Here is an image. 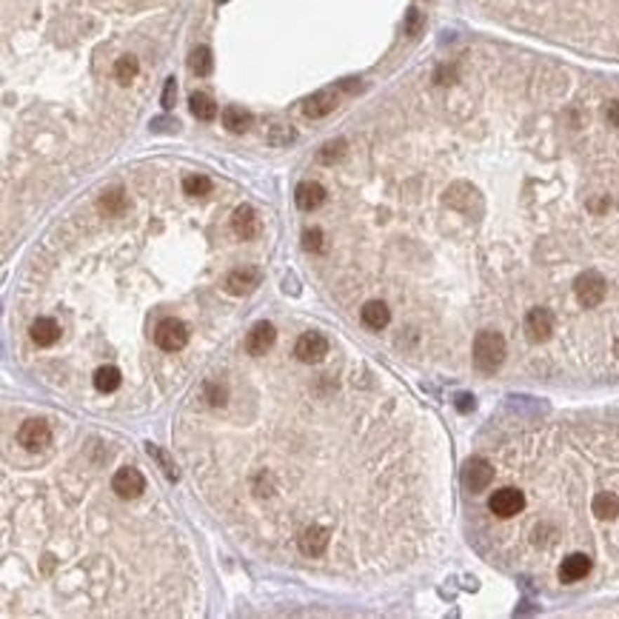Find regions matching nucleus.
<instances>
[{
  "label": "nucleus",
  "instance_id": "cd10ccee",
  "mask_svg": "<svg viewBox=\"0 0 619 619\" xmlns=\"http://www.w3.org/2000/svg\"><path fill=\"white\" fill-rule=\"evenodd\" d=\"M345 157V140H328L323 149H320V163L331 166V163H340Z\"/></svg>",
  "mask_w": 619,
  "mask_h": 619
},
{
  "label": "nucleus",
  "instance_id": "c9c22d12",
  "mask_svg": "<svg viewBox=\"0 0 619 619\" xmlns=\"http://www.w3.org/2000/svg\"><path fill=\"white\" fill-rule=\"evenodd\" d=\"M437 83H454V69H446V66H442V69L437 72Z\"/></svg>",
  "mask_w": 619,
  "mask_h": 619
},
{
  "label": "nucleus",
  "instance_id": "f03ea898",
  "mask_svg": "<svg viewBox=\"0 0 619 619\" xmlns=\"http://www.w3.org/2000/svg\"><path fill=\"white\" fill-rule=\"evenodd\" d=\"M573 294H577V302L583 308H597V305H602V300L608 294V283L599 272H583L573 280Z\"/></svg>",
  "mask_w": 619,
  "mask_h": 619
},
{
  "label": "nucleus",
  "instance_id": "4be33fe9",
  "mask_svg": "<svg viewBox=\"0 0 619 619\" xmlns=\"http://www.w3.org/2000/svg\"><path fill=\"white\" fill-rule=\"evenodd\" d=\"M591 511L599 517V519H613L619 514V497L613 491H599L591 502Z\"/></svg>",
  "mask_w": 619,
  "mask_h": 619
},
{
  "label": "nucleus",
  "instance_id": "c85d7f7f",
  "mask_svg": "<svg viewBox=\"0 0 619 619\" xmlns=\"http://www.w3.org/2000/svg\"><path fill=\"white\" fill-rule=\"evenodd\" d=\"M291 140H294V128H291V126L274 123V126L269 128V143H272V146H288Z\"/></svg>",
  "mask_w": 619,
  "mask_h": 619
},
{
  "label": "nucleus",
  "instance_id": "6ab92c4d",
  "mask_svg": "<svg viewBox=\"0 0 619 619\" xmlns=\"http://www.w3.org/2000/svg\"><path fill=\"white\" fill-rule=\"evenodd\" d=\"M360 317H363V323H366L368 328L380 331V328H385V326H388V320H391V312H388V305H385V302H380V300H371V302H366V305H363Z\"/></svg>",
  "mask_w": 619,
  "mask_h": 619
},
{
  "label": "nucleus",
  "instance_id": "a211bd4d",
  "mask_svg": "<svg viewBox=\"0 0 619 619\" xmlns=\"http://www.w3.org/2000/svg\"><path fill=\"white\" fill-rule=\"evenodd\" d=\"M446 203H448L451 208H457V211H468V214H471V208L479 206V197H477V192H474L468 183H457V186L448 189Z\"/></svg>",
  "mask_w": 619,
  "mask_h": 619
},
{
  "label": "nucleus",
  "instance_id": "7ed1b4c3",
  "mask_svg": "<svg viewBox=\"0 0 619 619\" xmlns=\"http://www.w3.org/2000/svg\"><path fill=\"white\" fill-rule=\"evenodd\" d=\"M154 342L163 351H180L189 342V326L177 317H166L157 328H154Z\"/></svg>",
  "mask_w": 619,
  "mask_h": 619
},
{
  "label": "nucleus",
  "instance_id": "393cba45",
  "mask_svg": "<svg viewBox=\"0 0 619 619\" xmlns=\"http://www.w3.org/2000/svg\"><path fill=\"white\" fill-rule=\"evenodd\" d=\"M138 72H140V63H138L135 55H123V58H117V63H114V80H117L120 86H128L131 80L138 77Z\"/></svg>",
  "mask_w": 619,
  "mask_h": 619
},
{
  "label": "nucleus",
  "instance_id": "ddd939ff",
  "mask_svg": "<svg viewBox=\"0 0 619 619\" xmlns=\"http://www.w3.org/2000/svg\"><path fill=\"white\" fill-rule=\"evenodd\" d=\"M328 540L331 537H328V531L323 525H312V528H305L300 534V551L305 557H320V554H326Z\"/></svg>",
  "mask_w": 619,
  "mask_h": 619
},
{
  "label": "nucleus",
  "instance_id": "7c9ffc66",
  "mask_svg": "<svg viewBox=\"0 0 619 619\" xmlns=\"http://www.w3.org/2000/svg\"><path fill=\"white\" fill-rule=\"evenodd\" d=\"M422 26H425L422 12H420V9H408V15H406V32H408L411 37H417V34L422 32Z\"/></svg>",
  "mask_w": 619,
  "mask_h": 619
},
{
  "label": "nucleus",
  "instance_id": "f704fd0d",
  "mask_svg": "<svg viewBox=\"0 0 619 619\" xmlns=\"http://www.w3.org/2000/svg\"><path fill=\"white\" fill-rule=\"evenodd\" d=\"M605 117H608V123H611V126H616V128H619V100H611V103H608Z\"/></svg>",
  "mask_w": 619,
  "mask_h": 619
},
{
  "label": "nucleus",
  "instance_id": "58836bf2",
  "mask_svg": "<svg viewBox=\"0 0 619 619\" xmlns=\"http://www.w3.org/2000/svg\"><path fill=\"white\" fill-rule=\"evenodd\" d=\"M613 354H616V357H619V337H616V342H613Z\"/></svg>",
  "mask_w": 619,
  "mask_h": 619
},
{
  "label": "nucleus",
  "instance_id": "5701e85b",
  "mask_svg": "<svg viewBox=\"0 0 619 619\" xmlns=\"http://www.w3.org/2000/svg\"><path fill=\"white\" fill-rule=\"evenodd\" d=\"M189 109H192V114H194L197 120H206V123L217 117V103H214L206 92H194L192 100H189Z\"/></svg>",
  "mask_w": 619,
  "mask_h": 619
},
{
  "label": "nucleus",
  "instance_id": "c756f323",
  "mask_svg": "<svg viewBox=\"0 0 619 619\" xmlns=\"http://www.w3.org/2000/svg\"><path fill=\"white\" fill-rule=\"evenodd\" d=\"M302 246H305V251H312V254H320V251L326 248L323 232H320V229H305V234H302Z\"/></svg>",
  "mask_w": 619,
  "mask_h": 619
},
{
  "label": "nucleus",
  "instance_id": "473e14b6",
  "mask_svg": "<svg viewBox=\"0 0 619 619\" xmlns=\"http://www.w3.org/2000/svg\"><path fill=\"white\" fill-rule=\"evenodd\" d=\"M174 100H177V83H174V77H168L166 86H163V98H160V103H163V109L168 112V109H174Z\"/></svg>",
  "mask_w": 619,
  "mask_h": 619
},
{
  "label": "nucleus",
  "instance_id": "20e7f679",
  "mask_svg": "<svg viewBox=\"0 0 619 619\" xmlns=\"http://www.w3.org/2000/svg\"><path fill=\"white\" fill-rule=\"evenodd\" d=\"M522 508H525V494L517 488H500L488 500V511L500 519H511V517L522 514Z\"/></svg>",
  "mask_w": 619,
  "mask_h": 619
},
{
  "label": "nucleus",
  "instance_id": "412c9836",
  "mask_svg": "<svg viewBox=\"0 0 619 619\" xmlns=\"http://www.w3.org/2000/svg\"><path fill=\"white\" fill-rule=\"evenodd\" d=\"M223 126L232 131V135H243V131L251 128V114L246 109H240V106H229L223 112Z\"/></svg>",
  "mask_w": 619,
  "mask_h": 619
},
{
  "label": "nucleus",
  "instance_id": "dca6fc26",
  "mask_svg": "<svg viewBox=\"0 0 619 619\" xmlns=\"http://www.w3.org/2000/svg\"><path fill=\"white\" fill-rule=\"evenodd\" d=\"M29 337H32L34 345L49 348V345H55V342L60 340V326H58V320H52V317H37V320L32 323Z\"/></svg>",
  "mask_w": 619,
  "mask_h": 619
},
{
  "label": "nucleus",
  "instance_id": "e433bc0d",
  "mask_svg": "<svg viewBox=\"0 0 619 619\" xmlns=\"http://www.w3.org/2000/svg\"><path fill=\"white\" fill-rule=\"evenodd\" d=\"M457 406H460V411H471V408H474V397H468V394H462Z\"/></svg>",
  "mask_w": 619,
  "mask_h": 619
},
{
  "label": "nucleus",
  "instance_id": "f257e3e1",
  "mask_svg": "<svg viewBox=\"0 0 619 619\" xmlns=\"http://www.w3.org/2000/svg\"><path fill=\"white\" fill-rule=\"evenodd\" d=\"M505 360V337L500 331H479L474 337V366L485 374H494Z\"/></svg>",
  "mask_w": 619,
  "mask_h": 619
},
{
  "label": "nucleus",
  "instance_id": "4468645a",
  "mask_svg": "<svg viewBox=\"0 0 619 619\" xmlns=\"http://www.w3.org/2000/svg\"><path fill=\"white\" fill-rule=\"evenodd\" d=\"M260 272L257 269H234V272H229V277H226V291L229 294H251L257 286H260Z\"/></svg>",
  "mask_w": 619,
  "mask_h": 619
},
{
  "label": "nucleus",
  "instance_id": "a878e982",
  "mask_svg": "<svg viewBox=\"0 0 619 619\" xmlns=\"http://www.w3.org/2000/svg\"><path fill=\"white\" fill-rule=\"evenodd\" d=\"M189 66H192V72H194V74H200V77H208V74H211V69H214V58H211V49H208V46H197V49L192 52V60H189Z\"/></svg>",
  "mask_w": 619,
  "mask_h": 619
},
{
  "label": "nucleus",
  "instance_id": "b1692460",
  "mask_svg": "<svg viewBox=\"0 0 619 619\" xmlns=\"http://www.w3.org/2000/svg\"><path fill=\"white\" fill-rule=\"evenodd\" d=\"M120 382H123V377H120V371H117L114 366H100V368L95 371V388H98L100 394L117 391Z\"/></svg>",
  "mask_w": 619,
  "mask_h": 619
},
{
  "label": "nucleus",
  "instance_id": "0eeeda50",
  "mask_svg": "<svg viewBox=\"0 0 619 619\" xmlns=\"http://www.w3.org/2000/svg\"><path fill=\"white\" fill-rule=\"evenodd\" d=\"M462 482H465V488L474 491V494L485 491L494 482V465L488 460H482V457H474L462 471Z\"/></svg>",
  "mask_w": 619,
  "mask_h": 619
},
{
  "label": "nucleus",
  "instance_id": "423d86ee",
  "mask_svg": "<svg viewBox=\"0 0 619 619\" xmlns=\"http://www.w3.org/2000/svg\"><path fill=\"white\" fill-rule=\"evenodd\" d=\"M18 442H20L26 451L46 448L49 442H52V428H49V422H43V420H29V422H23L20 431H18Z\"/></svg>",
  "mask_w": 619,
  "mask_h": 619
},
{
  "label": "nucleus",
  "instance_id": "72a5a7b5",
  "mask_svg": "<svg viewBox=\"0 0 619 619\" xmlns=\"http://www.w3.org/2000/svg\"><path fill=\"white\" fill-rule=\"evenodd\" d=\"M208 403L211 406H223L226 403V388H217L214 382H208Z\"/></svg>",
  "mask_w": 619,
  "mask_h": 619
},
{
  "label": "nucleus",
  "instance_id": "2eb2a0df",
  "mask_svg": "<svg viewBox=\"0 0 619 619\" xmlns=\"http://www.w3.org/2000/svg\"><path fill=\"white\" fill-rule=\"evenodd\" d=\"M294 200H297L300 211H314V208H320L326 203V189L320 183H314V180H305V183L297 186Z\"/></svg>",
  "mask_w": 619,
  "mask_h": 619
},
{
  "label": "nucleus",
  "instance_id": "2f4dec72",
  "mask_svg": "<svg viewBox=\"0 0 619 619\" xmlns=\"http://www.w3.org/2000/svg\"><path fill=\"white\" fill-rule=\"evenodd\" d=\"M149 454H152V457H154V460L160 462V468L166 471V477H168V479H177V471H174V462L168 460V454H166V451H160L157 446H149Z\"/></svg>",
  "mask_w": 619,
  "mask_h": 619
},
{
  "label": "nucleus",
  "instance_id": "f8f14e48",
  "mask_svg": "<svg viewBox=\"0 0 619 619\" xmlns=\"http://www.w3.org/2000/svg\"><path fill=\"white\" fill-rule=\"evenodd\" d=\"M591 573V557L585 554H571L559 562V580L562 583H580Z\"/></svg>",
  "mask_w": 619,
  "mask_h": 619
},
{
  "label": "nucleus",
  "instance_id": "f3484780",
  "mask_svg": "<svg viewBox=\"0 0 619 619\" xmlns=\"http://www.w3.org/2000/svg\"><path fill=\"white\" fill-rule=\"evenodd\" d=\"M334 106H337V95L334 92H317V95H312L302 103V114L312 117V120H320V117L331 114Z\"/></svg>",
  "mask_w": 619,
  "mask_h": 619
},
{
  "label": "nucleus",
  "instance_id": "6e6552de",
  "mask_svg": "<svg viewBox=\"0 0 619 619\" xmlns=\"http://www.w3.org/2000/svg\"><path fill=\"white\" fill-rule=\"evenodd\" d=\"M554 331V312L551 308H531L525 314V334L531 342H545Z\"/></svg>",
  "mask_w": 619,
  "mask_h": 619
},
{
  "label": "nucleus",
  "instance_id": "1a4fd4ad",
  "mask_svg": "<svg viewBox=\"0 0 619 619\" xmlns=\"http://www.w3.org/2000/svg\"><path fill=\"white\" fill-rule=\"evenodd\" d=\"M294 354H297L300 363H320L328 354V340L323 334H317V331H308V334H302L297 340Z\"/></svg>",
  "mask_w": 619,
  "mask_h": 619
},
{
  "label": "nucleus",
  "instance_id": "9d476101",
  "mask_svg": "<svg viewBox=\"0 0 619 619\" xmlns=\"http://www.w3.org/2000/svg\"><path fill=\"white\" fill-rule=\"evenodd\" d=\"M232 229L240 240H254L260 234V217L251 206H237L232 214Z\"/></svg>",
  "mask_w": 619,
  "mask_h": 619
},
{
  "label": "nucleus",
  "instance_id": "39448f33",
  "mask_svg": "<svg viewBox=\"0 0 619 619\" xmlns=\"http://www.w3.org/2000/svg\"><path fill=\"white\" fill-rule=\"evenodd\" d=\"M112 491L123 500H135L146 491V477L138 471V468H120L114 477H112Z\"/></svg>",
  "mask_w": 619,
  "mask_h": 619
},
{
  "label": "nucleus",
  "instance_id": "ea45409f",
  "mask_svg": "<svg viewBox=\"0 0 619 619\" xmlns=\"http://www.w3.org/2000/svg\"><path fill=\"white\" fill-rule=\"evenodd\" d=\"M217 4H229V0H217Z\"/></svg>",
  "mask_w": 619,
  "mask_h": 619
},
{
  "label": "nucleus",
  "instance_id": "9b49d317",
  "mask_svg": "<svg viewBox=\"0 0 619 619\" xmlns=\"http://www.w3.org/2000/svg\"><path fill=\"white\" fill-rule=\"evenodd\" d=\"M277 340V331L272 323H257L248 334H246V351L254 354V357H260V354H265Z\"/></svg>",
  "mask_w": 619,
  "mask_h": 619
},
{
  "label": "nucleus",
  "instance_id": "aec40b11",
  "mask_svg": "<svg viewBox=\"0 0 619 619\" xmlns=\"http://www.w3.org/2000/svg\"><path fill=\"white\" fill-rule=\"evenodd\" d=\"M126 206H128V200H126V192H123L120 186L103 192V197L98 200V208H100L106 217H120V214L126 211Z\"/></svg>",
  "mask_w": 619,
  "mask_h": 619
},
{
  "label": "nucleus",
  "instance_id": "bb28decb",
  "mask_svg": "<svg viewBox=\"0 0 619 619\" xmlns=\"http://www.w3.org/2000/svg\"><path fill=\"white\" fill-rule=\"evenodd\" d=\"M183 192H186L189 197H203V194L211 192V180H208L206 174H189L186 180H183Z\"/></svg>",
  "mask_w": 619,
  "mask_h": 619
},
{
  "label": "nucleus",
  "instance_id": "4c0bfd02",
  "mask_svg": "<svg viewBox=\"0 0 619 619\" xmlns=\"http://www.w3.org/2000/svg\"><path fill=\"white\" fill-rule=\"evenodd\" d=\"M340 88H345V92H357L360 83L357 80H345V83H340Z\"/></svg>",
  "mask_w": 619,
  "mask_h": 619
}]
</instances>
